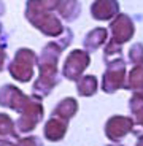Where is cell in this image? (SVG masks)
<instances>
[{"mask_svg": "<svg viewBox=\"0 0 143 146\" xmlns=\"http://www.w3.org/2000/svg\"><path fill=\"white\" fill-rule=\"evenodd\" d=\"M18 114L19 116L16 119V129H18L19 135L30 133L43 119V105L40 102V97L30 95L29 102L26 103V106Z\"/></svg>", "mask_w": 143, "mask_h": 146, "instance_id": "cell-3", "label": "cell"}, {"mask_svg": "<svg viewBox=\"0 0 143 146\" xmlns=\"http://www.w3.org/2000/svg\"><path fill=\"white\" fill-rule=\"evenodd\" d=\"M97 92V80H95L92 75L81 78L78 81V94L83 95V97H91Z\"/></svg>", "mask_w": 143, "mask_h": 146, "instance_id": "cell-13", "label": "cell"}, {"mask_svg": "<svg viewBox=\"0 0 143 146\" xmlns=\"http://www.w3.org/2000/svg\"><path fill=\"white\" fill-rule=\"evenodd\" d=\"M110 146H113V145H110Z\"/></svg>", "mask_w": 143, "mask_h": 146, "instance_id": "cell-23", "label": "cell"}, {"mask_svg": "<svg viewBox=\"0 0 143 146\" xmlns=\"http://www.w3.org/2000/svg\"><path fill=\"white\" fill-rule=\"evenodd\" d=\"M38 62L37 54L29 48H19L13 59L8 62V73L18 83H29L33 78L35 65Z\"/></svg>", "mask_w": 143, "mask_h": 146, "instance_id": "cell-1", "label": "cell"}, {"mask_svg": "<svg viewBox=\"0 0 143 146\" xmlns=\"http://www.w3.org/2000/svg\"><path fill=\"white\" fill-rule=\"evenodd\" d=\"M129 88L143 95V67L132 70L130 78H129Z\"/></svg>", "mask_w": 143, "mask_h": 146, "instance_id": "cell-15", "label": "cell"}, {"mask_svg": "<svg viewBox=\"0 0 143 146\" xmlns=\"http://www.w3.org/2000/svg\"><path fill=\"white\" fill-rule=\"evenodd\" d=\"M134 122L127 116H113L108 119L105 125V133L111 141H121L127 133H130Z\"/></svg>", "mask_w": 143, "mask_h": 146, "instance_id": "cell-5", "label": "cell"}, {"mask_svg": "<svg viewBox=\"0 0 143 146\" xmlns=\"http://www.w3.org/2000/svg\"><path fill=\"white\" fill-rule=\"evenodd\" d=\"M8 44V33L3 30V26L0 22V48H7Z\"/></svg>", "mask_w": 143, "mask_h": 146, "instance_id": "cell-19", "label": "cell"}, {"mask_svg": "<svg viewBox=\"0 0 143 146\" xmlns=\"http://www.w3.org/2000/svg\"><path fill=\"white\" fill-rule=\"evenodd\" d=\"M118 11L116 0H95L92 5V16L95 19H110Z\"/></svg>", "mask_w": 143, "mask_h": 146, "instance_id": "cell-10", "label": "cell"}, {"mask_svg": "<svg viewBox=\"0 0 143 146\" xmlns=\"http://www.w3.org/2000/svg\"><path fill=\"white\" fill-rule=\"evenodd\" d=\"M89 65V56L83 51H73L67 57L64 65V75L69 80H78L83 70Z\"/></svg>", "mask_w": 143, "mask_h": 146, "instance_id": "cell-6", "label": "cell"}, {"mask_svg": "<svg viewBox=\"0 0 143 146\" xmlns=\"http://www.w3.org/2000/svg\"><path fill=\"white\" fill-rule=\"evenodd\" d=\"M0 146H18L16 145V140H3V141H0Z\"/></svg>", "mask_w": 143, "mask_h": 146, "instance_id": "cell-20", "label": "cell"}, {"mask_svg": "<svg viewBox=\"0 0 143 146\" xmlns=\"http://www.w3.org/2000/svg\"><path fill=\"white\" fill-rule=\"evenodd\" d=\"M78 11H80V5H78L76 0H65V2L61 5V15H62L67 21H72L73 18H76Z\"/></svg>", "mask_w": 143, "mask_h": 146, "instance_id": "cell-14", "label": "cell"}, {"mask_svg": "<svg viewBox=\"0 0 143 146\" xmlns=\"http://www.w3.org/2000/svg\"><path fill=\"white\" fill-rule=\"evenodd\" d=\"M65 132H67V121L57 116H53L49 121H46V124L43 127L45 138L53 143L62 140L65 137Z\"/></svg>", "mask_w": 143, "mask_h": 146, "instance_id": "cell-7", "label": "cell"}, {"mask_svg": "<svg viewBox=\"0 0 143 146\" xmlns=\"http://www.w3.org/2000/svg\"><path fill=\"white\" fill-rule=\"evenodd\" d=\"M29 97L30 95H26L18 86L11 83H7L0 88V106L16 111V113H19L26 106V103L29 102Z\"/></svg>", "mask_w": 143, "mask_h": 146, "instance_id": "cell-4", "label": "cell"}, {"mask_svg": "<svg viewBox=\"0 0 143 146\" xmlns=\"http://www.w3.org/2000/svg\"><path fill=\"white\" fill-rule=\"evenodd\" d=\"M18 146H43L41 140L37 135H27V137H19L16 140Z\"/></svg>", "mask_w": 143, "mask_h": 146, "instance_id": "cell-17", "label": "cell"}, {"mask_svg": "<svg viewBox=\"0 0 143 146\" xmlns=\"http://www.w3.org/2000/svg\"><path fill=\"white\" fill-rule=\"evenodd\" d=\"M111 30H113V36L118 43L127 41L134 33L132 22H130V19H129L127 16H119V18L111 24Z\"/></svg>", "mask_w": 143, "mask_h": 146, "instance_id": "cell-9", "label": "cell"}, {"mask_svg": "<svg viewBox=\"0 0 143 146\" xmlns=\"http://www.w3.org/2000/svg\"><path fill=\"white\" fill-rule=\"evenodd\" d=\"M124 65H113L111 68L106 70L105 78H103V91L105 92H114L124 86Z\"/></svg>", "mask_w": 143, "mask_h": 146, "instance_id": "cell-8", "label": "cell"}, {"mask_svg": "<svg viewBox=\"0 0 143 146\" xmlns=\"http://www.w3.org/2000/svg\"><path fill=\"white\" fill-rule=\"evenodd\" d=\"M135 146H143V137H140V138H138V141H137Z\"/></svg>", "mask_w": 143, "mask_h": 146, "instance_id": "cell-22", "label": "cell"}, {"mask_svg": "<svg viewBox=\"0 0 143 146\" xmlns=\"http://www.w3.org/2000/svg\"><path fill=\"white\" fill-rule=\"evenodd\" d=\"M19 132L16 129V121L8 113H0V141L3 140H18Z\"/></svg>", "mask_w": 143, "mask_h": 146, "instance_id": "cell-11", "label": "cell"}, {"mask_svg": "<svg viewBox=\"0 0 143 146\" xmlns=\"http://www.w3.org/2000/svg\"><path fill=\"white\" fill-rule=\"evenodd\" d=\"M8 54L5 51V48H0V73L3 72V70L8 68Z\"/></svg>", "mask_w": 143, "mask_h": 146, "instance_id": "cell-18", "label": "cell"}, {"mask_svg": "<svg viewBox=\"0 0 143 146\" xmlns=\"http://www.w3.org/2000/svg\"><path fill=\"white\" fill-rule=\"evenodd\" d=\"M3 13H5V3L2 2V0H0V18L3 16Z\"/></svg>", "mask_w": 143, "mask_h": 146, "instance_id": "cell-21", "label": "cell"}, {"mask_svg": "<svg viewBox=\"0 0 143 146\" xmlns=\"http://www.w3.org/2000/svg\"><path fill=\"white\" fill-rule=\"evenodd\" d=\"M105 38H106V32H105V30H103V29H95V30H92V32L86 36L84 44H86V46H89V48H97V46H100V44L103 43Z\"/></svg>", "mask_w": 143, "mask_h": 146, "instance_id": "cell-16", "label": "cell"}, {"mask_svg": "<svg viewBox=\"0 0 143 146\" xmlns=\"http://www.w3.org/2000/svg\"><path fill=\"white\" fill-rule=\"evenodd\" d=\"M76 111H78L76 100L72 99V97H67V99L61 100V102L57 103V106H56L54 111H53V116H57V117H62V119L69 121L76 114Z\"/></svg>", "mask_w": 143, "mask_h": 146, "instance_id": "cell-12", "label": "cell"}, {"mask_svg": "<svg viewBox=\"0 0 143 146\" xmlns=\"http://www.w3.org/2000/svg\"><path fill=\"white\" fill-rule=\"evenodd\" d=\"M24 15H26L27 21H29L35 29L41 30L45 35L54 36L62 30L61 22H59L51 13H48V10H45V8L38 3V0H27Z\"/></svg>", "mask_w": 143, "mask_h": 146, "instance_id": "cell-2", "label": "cell"}]
</instances>
